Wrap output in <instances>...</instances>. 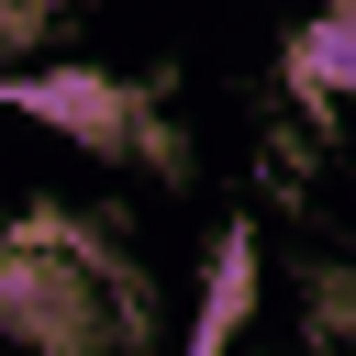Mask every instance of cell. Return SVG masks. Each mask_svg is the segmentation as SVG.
<instances>
[{"label":"cell","instance_id":"cell-1","mask_svg":"<svg viewBox=\"0 0 356 356\" xmlns=\"http://www.w3.org/2000/svg\"><path fill=\"white\" fill-rule=\"evenodd\" d=\"M0 111H22L33 134H56L78 156H134L145 145V89L111 78V67H11Z\"/></svg>","mask_w":356,"mask_h":356},{"label":"cell","instance_id":"cell-2","mask_svg":"<svg viewBox=\"0 0 356 356\" xmlns=\"http://www.w3.org/2000/svg\"><path fill=\"white\" fill-rule=\"evenodd\" d=\"M278 78H289V100H300V111H334V100L356 89V0H323V11L289 33Z\"/></svg>","mask_w":356,"mask_h":356},{"label":"cell","instance_id":"cell-3","mask_svg":"<svg viewBox=\"0 0 356 356\" xmlns=\"http://www.w3.org/2000/svg\"><path fill=\"white\" fill-rule=\"evenodd\" d=\"M245 323H256V234L234 222V234L211 245V289H200V312H189V356H234Z\"/></svg>","mask_w":356,"mask_h":356},{"label":"cell","instance_id":"cell-4","mask_svg":"<svg viewBox=\"0 0 356 356\" xmlns=\"http://www.w3.org/2000/svg\"><path fill=\"white\" fill-rule=\"evenodd\" d=\"M312 334H323V345L356 334V267H312Z\"/></svg>","mask_w":356,"mask_h":356}]
</instances>
